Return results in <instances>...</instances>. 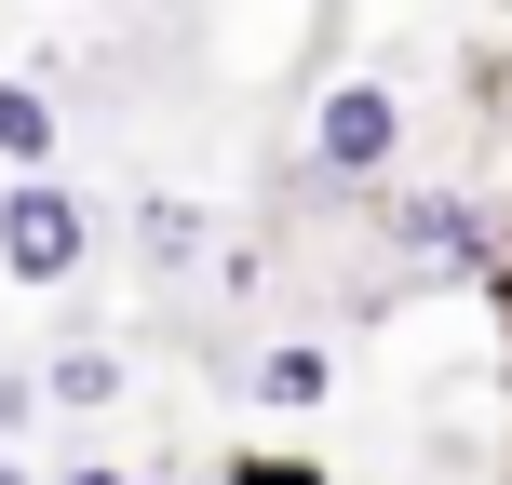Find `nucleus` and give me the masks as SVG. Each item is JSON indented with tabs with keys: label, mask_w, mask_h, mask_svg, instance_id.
Returning <instances> with one entry per match:
<instances>
[{
	"label": "nucleus",
	"mask_w": 512,
	"mask_h": 485,
	"mask_svg": "<svg viewBox=\"0 0 512 485\" xmlns=\"http://www.w3.org/2000/svg\"><path fill=\"white\" fill-rule=\"evenodd\" d=\"M297 162H310V189H324V203H364V189H391V162H405V95H391L378 68L324 81V95H310Z\"/></svg>",
	"instance_id": "1"
},
{
	"label": "nucleus",
	"mask_w": 512,
	"mask_h": 485,
	"mask_svg": "<svg viewBox=\"0 0 512 485\" xmlns=\"http://www.w3.org/2000/svg\"><path fill=\"white\" fill-rule=\"evenodd\" d=\"M81 256H95V203H81L54 162H27V176L0 189V283L54 297V283H81Z\"/></svg>",
	"instance_id": "2"
},
{
	"label": "nucleus",
	"mask_w": 512,
	"mask_h": 485,
	"mask_svg": "<svg viewBox=\"0 0 512 485\" xmlns=\"http://www.w3.org/2000/svg\"><path fill=\"white\" fill-rule=\"evenodd\" d=\"M499 243V216L472 203V189H391V256H405L418 283H472Z\"/></svg>",
	"instance_id": "3"
},
{
	"label": "nucleus",
	"mask_w": 512,
	"mask_h": 485,
	"mask_svg": "<svg viewBox=\"0 0 512 485\" xmlns=\"http://www.w3.org/2000/svg\"><path fill=\"white\" fill-rule=\"evenodd\" d=\"M324 391H337V351H324V337H283V351H256V405H270V418H310Z\"/></svg>",
	"instance_id": "4"
},
{
	"label": "nucleus",
	"mask_w": 512,
	"mask_h": 485,
	"mask_svg": "<svg viewBox=\"0 0 512 485\" xmlns=\"http://www.w3.org/2000/svg\"><path fill=\"white\" fill-rule=\"evenodd\" d=\"M41 405H68V418L122 405V351H54V364H41Z\"/></svg>",
	"instance_id": "5"
},
{
	"label": "nucleus",
	"mask_w": 512,
	"mask_h": 485,
	"mask_svg": "<svg viewBox=\"0 0 512 485\" xmlns=\"http://www.w3.org/2000/svg\"><path fill=\"white\" fill-rule=\"evenodd\" d=\"M0 162H14V176L54 162V95H41V81H0Z\"/></svg>",
	"instance_id": "6"
},
{
	"label": "nucleus",
	"mask_w": 512,
	"mask_h": 485,
	"mask_svg": "<svg viewBox=\"0 0 512 485\" xmlns=\"http://www.w3.org/2000/svg\"><path fill=\"white\" fill-rule=\"evenodd\" d=\"M135 243H149V270H189V256H203V203H176V189H149V216H135Z\"/></svg>",
	"instance_id": "7"
},
{
	"label": "nucleus",
	"mask_w": 512,
	"mask_h": 485,
	"mask_svg": "<svg viewBox=\"0 0 512 485\" xmlns=\"http://www.w3.org/2000/svg\"><path fill=\"white\" fill-rule=\"evenodd\" d=\"M472 297L499 310V364H512V216H499V243H486V270H472Z\"/></svg>",
	"instance_id": "8"
},
{
	"label": "nucleus",
	"mask_w": 512,
	"mask_h": 485,
	"mask_svg": "<svg viewBox=\"0 0 512 485\" xmlns=\"http://www.w3.org/2000/svg\"><path fill=\"white\" fill-rule=\"evenodd\" d=\"M216 485H324V459H270V445H243Z\"/></svg>",
	"instance_id": "9"
},
{
	"label": "nucleus",
	"mask_w": 512,
	"mask_h": 485,
	"mask_svg": "<svg viewBox=\"0 0 512 485\" xmlns=\"http://www.w3.org/2000/svg\"><path fill=\"white\" fill-rule=\"evenodd\" d=\"M68 485H135V472H108V459H81V472H68Z\"/></svg>",
	"instance_id": "10"
},
{
	"label": "nucleus",
	"mask_w": 512,
	"mask_h": 485,
	"mask_svg": "<svg viewBox=\"0 0 512 485\" xmlns=\"http://www.w3.org/2000/svg\"><path fill=\"white\" fill-rule=\"evenodd\" d=\"M0 485H27V472H0Z\"/></svg>",
	"instance_id": "11"
}]
</instances>
